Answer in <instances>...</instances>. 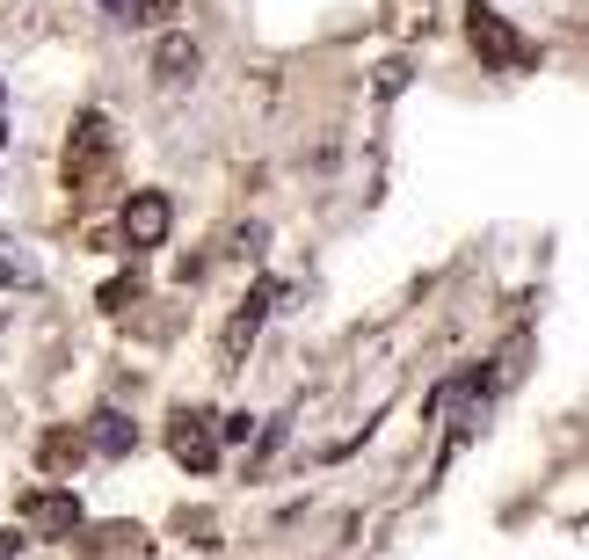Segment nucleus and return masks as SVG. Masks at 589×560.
I'll return each instance as SVG.
<instances>
[{
    "mask_svg": "<svg viewBox=\"0 0 589 560\" xmlns=\"http://www.w3.org/2000/svg\"><path fill=\"white\" fill-rule=\"evenodd\" d=\"M109 160H117V124L103 109H81L66 131V154H59V182L66 190H95L109 176Z\"/></svg>",
    "mask_w": 589,
    "mask_h": 560,
    "instance_id": "f257e3e1",
    "label": "nucleus"
},
{
    "mask_svg": "<svg viewBox=\"0 0 589 560\" xmlns=\"http://www.w3.org/2000/svg\"><path fill=\"white\" fill-rule=\"evenodd\" d=\"M466 44H473V59H481V66H495V73L532 66V44H524V36L509 30L487 0H466Z\"/></svg>",
    "mask_w": 589,
    "mask_h": 560,
    "instance_id": "f03ea898",
    "label": "nucleus"
},
{
    "mask_svg": "<svg viewBox=\"0 0 589 560\" xmlns=\"http://www.w3.org/2000/svg\"><path fill=\"white\" fill-rule=\"evenodd\" d=\"M168 452L182 458V473H219V430L197 408H175L168 415Z\"/></svg>",
    "mask_w": 589,
    "mask_h": 560,
    "instance_id": "7ed1b4c3",
    "label": "nucleus"
},
{
    "mask_svg": "<svg viewBox=\"0 0 589 560\" xmlns=\"http://www.w3.org/2000/svg\"><path fill=\"white\" fill-rule=\"evenodd\" d=\"M284 298V284L277 277H255L248 284V298L233 306V320H225V364H241L248 350H255V335H262V320H270V306Z\"/></svg>",
    "mask_w": 589,
    "mask_h": 560,
    "instance_id": "20e7f679",
    "label": "nucleus"
},
{
    "mask_svg": "<svg viewBox=\"0 0 589 560\" xmlns=\"http://www.w3.org/2000/svg\"><path fill=\"white\" fill-rule=\"evenodd\" d=\"M168 226H175V204L160 190H139L132 204H124V219H117V241L132 247V255H146V247L168 241Z\"/></svg>",
    "mask_w": 589,
    "mask_h": 560,
    "instance_id": "39448f33",
    "label": "nucleus"
},
{
    "mask_svg": "<svg viewBox=\"0 0 589 560\" xmlns=\"http://www.w3.org/2000/svg\"><path fill=\"white\" fill-rule=\"evenodd\" d=\"M87 517H81V503H73L66 488H36L30 503H22V531L30 539H73Z\"/></svg>",
    "mask_w": 589,
    "mask_h": 560,
    "instance_id": "423d86ee",
    "label": "nucleus"
},
{
    "mask_svg": "<svg viewBox=\"0 0 589 560\" xmlns=\"http://www.w3.org/2000/svg\"><path fill=\"white\" fill-rule=\"evenodd\" d=\"M73 553L81 560H132V553H146V531L139 525H95V531H73Z\"/></svg>",
    "mask_w": 589,
    "mask_h": 560,
    "instance_id": "0eeeda50",
    "label": "nucleus"
},
{
    "mask_svg": "<svg viewBox=\"0 0 589 560\" xmlns=\"http://www.w3.org/2000/svg\"><path fill=\"white\" fill-rule=\"evenodd\" d=\"M197 66H204V52H197V36L168 30L154 44V81H168V88H182V81H197Z\"/></svg>",
    "mask_w": 589,
    "mask_h": 560,
    "instance_id": "6e6552de",
    "label": "nucleus"
},
{
    "mask_svg": "<svg viewBox=\"0 0 589 560\" xmlns=\"http://www.w3.org/2000/svg\"><path fill=\"white\" fill-rule=\"evenodd\" d=\"M81 458H87V430H44V437H36V466L52 473V480L73 473Z\"/></svg>",
    "mask_w": 589,
    "mask_h": 560,
    "instance_id": "1a4fd4ad",
    "label": "nucleus"
},
{
    "mask_svg": "<svg viewBox=\"0 0 589 560\" xmlns=\"http://www.w3.org/2000/svg\"><path fill=\"white\" fill-rule=\"evenodd\" d=\"M139 444V430H132V415H117V408H103V415L87 422V452H109V458H124Z\"/></svg>",
    "mask_w": 589,
    "mask_h": 560,
    "instance_id": "9d476101",
    "label": "nucleus"
},
{
    "mask_svg": "<svg viewBox=\"0 0 589 560\" xmlns=\"http://www.w3.org/2000/svg\"><path fill=\"white\" fill-rule=\"evenodd\" d=\"M36 284H44L36 255L22 241H8V233H0V292H36Z\"/></svg>",
    "mask_w": 589,
    "mask_h": 560,
    "instance_id": "9b49d317",
    "label": "nucleus"
},
{
    "mask_svg": "<svg viewBox=\"0 0 589 560\" xmlns=\"http://www.w3.org/2000/svg\"><path fill=\"white\" fill-rule=\"evenodd\" d=\"M95 298H103V314H117V320H124V314H132V306L146 298V277H139V270H124V277H109Z\"/></svg>",
    "mask_w": 589,
    "mask_h": 560,
    "instance_id": "f8f14e48",
    "label": "nucleus"
},
{
    "mask_svg": "<svg viewBox=\"0 0 589 560\" xmlns=\"http://www.w3.org/2000/svg\"><path fill=\"white\" fill-rule=\"evenodd\" d=\"M175 8H182V0H132V8H124V15H132V22H168Z\"/></svg>",
    "mask_w": 589,
    "mask_h": 560,
    "instance_id": "ddd939ff",
    "label": "nucleus"
},
{
    "mask_svg": "<svg viewBox=\"0 0 589 560\" xmlns=\"http://www.w3.org/2000/svg\"><path fill=\"white\" fill-rule=\"evenodd\" d=\"M219 437H225V444H248V437H255V415H225Z\"/></svg>",
    "mask_w": 589,
    "mask_h": 560,
    "instance_id": "4468645a",
    "label": "nucleus"
},
{
    "mask_svg": "<svg viewBox=\"0 0 589 560\" xmlns=\"http://www.w3.org/2000/svg\"><path fill=\"white\" fill-rule=\"evenodd\" d=\"M22 546H30V531H0V560H15Z\"/></svg>",
    "mask_w": 589,
    "mask_h": 560,
    "instance_id": "2eb2a0df",
    "label": "nucleus"
},
{
    "mask_svg": "<svg viewBox=\"0 0 589 560\" xmlns=\"http://www.w3.org/2000/svg\"><path fill=\"white\" fill-rule=\"evenodd\" d=\"M0 139H8V124H0Z\"/></svg>",
    "mask_w": 589,
    "mask_h": 560,
    "instance_id": "dca6fc26",
    "label": "nucleus"
},
{
    "mask_svg": "<svg viewBox=\"0 0 589 560\" xmlns=\"http://www.w3.org/2000/svg\"><path fill=\"white\" fill-rule=\"evenodd\" d=\"M103 8H117V0H103Z\"/></svg>",
    "mask_w": 589,
    "mask_h": 560,
    "instance_id": "f3484780",
    "label": "nucleus"
}]
</instances>
